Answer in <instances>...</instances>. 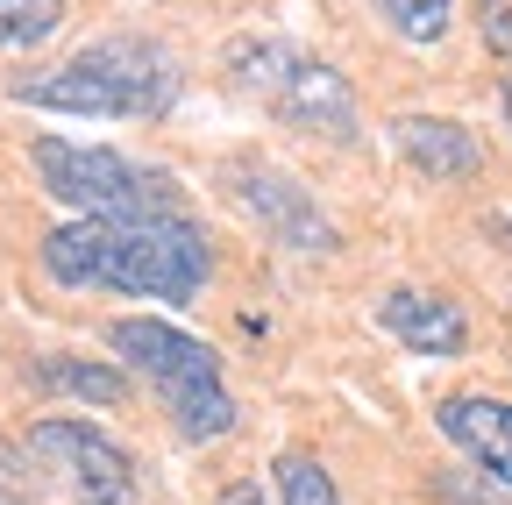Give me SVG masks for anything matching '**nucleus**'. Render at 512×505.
Segmentation results:
<instances>
[{
	"label": "nucleus",
	"instance_id": "nucleus-1",
	"mask_svg": "<svg viewBox=\"0 0 512 505\" xmlns=\"http://www.w3.org/2000/svg\"><path fill=\"white\" fill-rule=\"evenodd\" d=\"M36 257L57 285H107V292H136L185 306L207 285L214 257L207 235L185 214H150V221H64L36 242Z\"/></svg>",
	"mask_w": 512,
	"mask_h": 505
},
{
	"label": "nucleus",
	"instance_id": "nucleus-2",
	"mask_svg": "<svg viewBox=\"0 0 512 505\" xmlns=\"http://www.w3.org/2000/svg\"><path fill=\"white\" fill-rule=\"evenodd\" d=\"M178 93V65L171 50L150 36H100L86 43L72 65H57L50 79H22L15 100L22 107H50V114H164Z\"/></svg>",
	"mask_w": 512,
	"mask_h": 505
},
{
	"label": "nucleus",
	"instance_id": "nucleus-3",
	"mask_svg": "<svg viewBox=\"0 0 512 505\" xmlns=\"http://www.w3.org/2000/svg\"><path fill=\"white\" fill-rule=\"evenodd\" d=\"M107 342L150 377V392L164 399V413L178 420L185 441H221V434H235L242 406L228 399L221 363H214L207 342H192V335L171 328V321H150V313H128V321H114Z\"/></svg>",
	"mask_w": 512,
	"mask_h": 505
},
{
	"label": "nucleus",
	"instance_id": "nucleus-4",
	"mask_svg": "<svg viewBox=\"0 0 512 505\" xmlns=\"http://www.w3.org/2000/svg\"><path fill=\"white\" fill-rule=\"evenodd\" d=\"M228 72H235L242 93H256L278 121H292V129L328 136V143H356V93L328 57H313L285 36H235Z\"/></svg>",
	"mask_w": 512,
	"mask_h": 505
},
{
	"label": "nucleus",
	"instance_id": "nucleus-5",
	"mask_svg": "<svg viewBox=\"0 0 512 505\" xmlns=\"http://www.w3.org/2000/svg\"><path fill=\"white\" fill-rule=\"evenodd\" d=\"M36 185L72 207L79 221H150V214H178V193L164 171L128 164L121 150H93V143H64V136H36L29 143Z\"/></svg>",
	"mask_w": 512,
	"mask_h": 505
},
{
	"label": "nucleus",
	"instance_id": "nucleus-6",
	"mask_svg": "<svg viewBox=\"0 0 512 505\" xmlns=\"http://www.w3.org/2000/svg\"><path fill=\"white\" fill-rule=\"evenodd\" d=\"M29 449L72 484V498L79 505H121L128 491H136V463H128V449L121 441H107L100 427H86V420H43L36 434H29Z\"/></svg>",
	"mask_w": 512,
	"mask_h": 505
},
{
	"label": "nucleus",
	"instance_id": "nucleus-7",
	"mask_svg": "<svg viewBox=\"0 0 512 505\" xmlns=\"http://www.w3.org/2000/svg\"><path fill=\"white\" fill-rule=\"evenodd\" d=\"M228 193H235L256 221H264L278 242H292V249H335V221L320 214V200L306 193L292 171L256 164V157H235V164H228Z\"/></svg>",
	"mask_w": 512,
	"mask_h": 505
},
{
	"label": "nucleus",
	"instance_id": "nucleus-8",
	"mask_svg": "<svg viewBox=\"0 0 512 505\" xmlns=\"http://www.w3.org/2000/svg\"><path fill=\"white\" fill-rule=\"evenodd\" d=\"M377 328L399 335L413 356H463V342H470L463 306L441 299V292H413V285H399V292L377 299Z\"/></svg>",
	"mask_w": 512,
	"mask_h": 505
},
{
	"label": "nucleus",
	"instance_id": "nucleus-9",
	"mask_svg": "<svg viewBox=\"0 0 512 505\" xmlns=\"http://www.w3.org/2000/svg\"><path fill=\"white\" fill-rule=\"evenodd\" d=\"M434 420H441V434L456 441V449L477 456V470H484L491 484L512 491V399H477V392H463V399H441Z\"/></svg>",
	"mask_w": 512,
	"mask_h": 505
},
{
	"label": "nucleus",
	"instance_id": "nucleus-10",
	"mask_svg": "<svg viewBox=\"0 0 512 505\" xmlns=\"http://www.w3.org/2000/svg\"><path fill=\"white\" fill-rule=\"evenodd\" d=\"M392 143L406 150L413 171H427L434 185H456V178H477L484 150L477 136L463 129V121H448V114H399L392 121Z\"/></svg>",
	"mask_w": 512,
	"mask_h": 505
},
{
	"label": "nucleus",
	"instance_id": "nucleus-11",
	"mask_svg": "<svg viewBox=\"0 0 512 505\" xmlns=\"http://www.w3.org/2000/svg\"><path fill=\"white\" fill-rule=\"evenodd\" d=\"M29 377H36V392H50V399H86V406H121L128 399V370L93 363V356H36Z\"/></svg>",
	"mask_w": 512,
	"mask_h": 505
},
{
	"label": "nucleus",
	"instance_id": "nucleus-12",
	"mask_svg": "<svg viewBox=\"0 0 512 505\" xmlns=\"http://www.w3.org/2000/svg\"><path fill=\"white\" fill-rule=\"evenodd\" d=\"M278 498H285V505H342L335 477L320 470L306 449H285V456H278Z\"/></svg>",
	"mask_w": 512,
	"mask_h": 505
},
{
	"label": "nucleus",
	"instance_id": "nucleus-13",
	"mask_svg": "<svg viewBox=\"0 0 512 505\" xmlns=\"http://www.w3.org/2000/svg\"><path fill=\"white\" fill-rule=\"evenodd\" d=\"M57 22H64V0H0V50L43 43Z\"/></svg>",
	"mask_w": 512,
	"mask_h": 505
},
{
	"label": "nucleus",
	"instance_id": "nucleus-14",
	"mask_svg": "<svg viewBox=\"0 0 512 505\" xmlns=\"http://www.w3.org/2000/svg\"><path fill=\"white\" fill-rule=\"evenodd\" d=\"M384 15H392V29L406 36V43H434L441 29H448V0H377Z\"/></svg>",
	"mask_w": 512,
	"mask_h": 505
},
{
	"label": "nucleus",
	"instance_id": "nucleus-15",
	"mask_svg": "<svg viewBox=\"0 0 512 505\" xmlns=\"http://www.w3.org/2000/svg\"><path fill=\"white\" fill-rule=\"evenodd\" d=\"M477 36L512 65V0H477Z\"/></svg>",
	"mask_w": 512,
	"mask_h": 505
},
{
	"label": "nucleus",
	"instance_id": "nucleus-16",
	"mask_svg": "<svg viewBox=\"0 0 512 505\" xmlns=\"http://www.w3.org/2000/svg\"><path fill=\"white\" fill-rule=\"evenodd\" d=\"M498 114H505V136H512V65H505V79H498Z\"/></svg>",
	"mask_w": 512,
	"mask_h": 505
},
{
	"label": "nucleus",
	"instance_id": "nucleus-17",
	"mask_svg": "<svg viewBox=\"0 0 512 505\" xmlns=\"http://www.w3.org/2000/svg\"><path fill=\"white\" fill-rule=\"evenodd\" d=\"M221 505H264V498H256V484H235V491H228Z\"/></svg>",
	"mask_w": 512,
	"mask_h": 505
}]
</instances>
